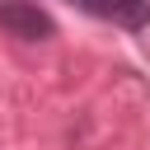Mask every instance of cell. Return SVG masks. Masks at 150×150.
I'll return each mask as SVG.
<instances>
[{
	"mask_svg": "<svg viewBox=\"0 0 150 150\" xmlns=\"http://www.w3.org/2000/svg\"><path fill=\"white\" fill-rule=\"evenodd\" d=\"M80 9H89L94 19L122 23V28H145L150 23V0H70Z\"/></svg>",
	"mask_w": 150,
	"mask_h": 150,
	"instance_id": "obj_2",
	"label": "cell"
},
{
	"mask_svg": "<svg viewBox=\"0 0 150 150\" xmlns=\"http://www.w3.org/2000/svg\"><path fill=\"white\" fill-rule=\"evenodd\" d=\"M0 33L19 38V42H47V38H56V23L33 0H0Z\"/></svg>",
	"mask_w": 150,
	"mask_h": 150,
	"instance_id": "obj_1",
	"label": "cell"
}]
</instances>
